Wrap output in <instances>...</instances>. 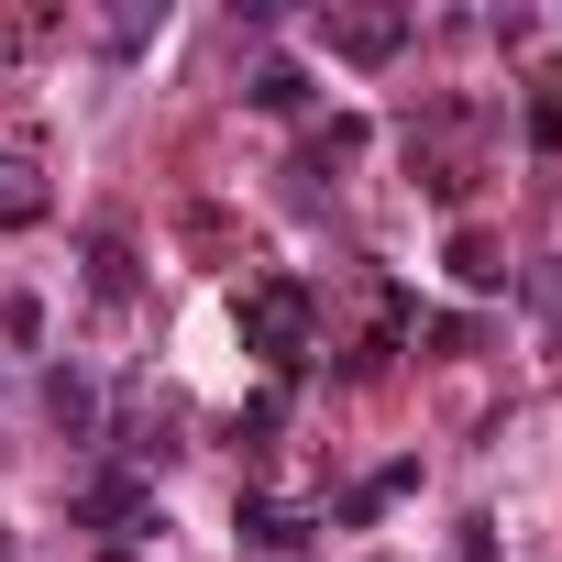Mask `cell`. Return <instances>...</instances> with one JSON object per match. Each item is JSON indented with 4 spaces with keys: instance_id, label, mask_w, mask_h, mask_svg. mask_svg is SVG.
<instances>
[{
    "instance_id": "obj_1",
    "label": "cell",
    "mask_w": 562,
    "mask_h": 562,
    "mask_svg": "<svg viewBox=\"0 0 562 562\" xmlns=\"http://www.w3.org/2000/svg\"><path fill=\"white\" fill-rule=\"evenodd\" d=\"M243 342H254L265 364H299V353H310V288H288V276L243 288Z\"/></svg>"
},
{
    "instance_id": "obj_2",
    "label": "cell",
    "mask_w": 562,
    "mask_h": 562,
    "mask_svg": "<svg viewBox=\"0 0 562 562\" xmlns=\"http://www.w3.org/2000/svg\"><path fill=\"white\" fill-rule=\"evenodd\" d=\"M331 45H342L353 67H386V56L408 45V23H397V12H342V23H331Z\"/></svg>"
},
{
    "instance_id": "obj_3",
    "label": "cell",
    "mask_w": 562,
    "mask_h": 562,
    "mask_svg": "<svg viewBox=\"0 0 562 562\" xmlns=\"http://www.w3.org/2000/svg\"><path fill=\"white\" fill-rule=\"evenodd\" d=\"M89 288H100V299H133V254H122V232H89Z\"/></svg>"
},
{
    "instance_id": "obj_4",
    "label": "cell",
    "mask_w": 562,
    "mask_h": 562,
    "mask_svg": "<svg viewBox=\"0 0 562 562\" xmlns=\"http://www.w3.org/2000/svg\"><path fill=\"white\" fill-rule=\"evenodd\" d=\"M310 100V78L288 67V56H276V67H254V111H299Z\"/></svg>"
},
{
    "instance_id": "obj_5",
    "label": "cell",
    "mask_w": 562,
    "mask_h": 562,
    "mask_svg": "<svg viewBox=\"0 0 562 562\" xmlns=\"http://www.w3.org/2000/svg\"><path fill=\"white\" fill-rule=\"evenodd\" d=\"M78 518H100V529H122V518H144V485H89V496H78Z\"/></svg>"
},
{
    "instance_id": "obj_6",
    "label": "cell",
    "mask_w": 562,
    "mask_h": 562,
    "mask_svg": "<svg viewBox=\"0 0 562 562\" xmlns=\"http://www.w3.org/2000/svg\"><path fill=\"white\" fill-rule=\"evenodd\" d=\"M45 408H56L67 430H89V419H100V397H89V375H56V386H45Z\"/></svg>"
},
{
    "instance_id": "obj_7",
    "label": "cell",
    "mask_w": 562,
    "mask_h": 562,
    "mask_svg": "<svg viewBox=\"0 0 562 562\" xmlns=\"http://www.w3.org/2000/svg\"><path fill=\"white\" fill-rule=\"evenodd\" d=\"M243 529H254V540H276V551H288V540H299V507H243Z\"/></svg>"
},
{
    "instance_id": "obj_8",
    "label": "cell",
    "mask_w": 562,
    "mask_h": 562,
    "mask_svg": "<svg viewBox=\"0 0 562 562\" xmlns=\"http://www.w3.org/2000/svg\"><path fill=\"white\" fill-rule=\"evenodd\" d=\"M529 310H540V321L562 331V265H529Z\"/></svg>"
}]
</instances>
